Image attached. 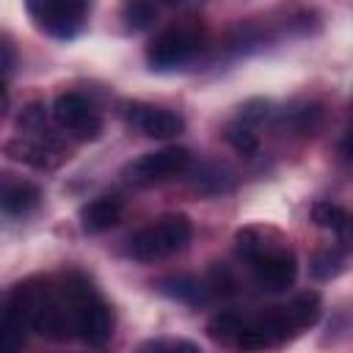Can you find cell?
<instances>
[{
	"instance_id": "6da1fadb",
	"label": "cell",
	"mask_w": 353,
	"mask_h": 353,
	"mask_svg": "<svg viewBox=\"0 0 353 353\" xmlns=\"http://www.w3.org/2000/svg\"><path fill=\"white\" fill-rule=\"evenodd\" d=\"M323 303L314 290L295 295L284 306H273L256 317H243V328L234 339V347L243 353H262L284 345L303 328L314 325L320 320Z\"/></svg>"
},
{
	"instance_id": "7a4b0ae2",
	"label": "cell",
	"mask_w": 353,
	"mask_h": 353,
	"mask_svg": "<svg viewBox=\"0 0 353 353\" xmlns=\"http://www.w3.org/2000/svg\"><path fill=\"white\" fill-rule=\"evenodd\" d=\"M190 237H193L190 218L182 212H168V215H160L157 221L146 223L143 229H138L127 243V254L135 262L154 265V262L174 256L176 251H182L190 243Z\"/></svg>"
},
{
	"instance_id": "3957f363",
	"label": "cell",
	"mask_w": 353,
	"mask_h": 353,
	"mask_svg": "<svg viewBox=\"0 0 353 353\" xmlns=\"http://www.w3.org/2000/svg\"><path fill=\"white\" fill-rule=\"evenodd\" d=\"M201 44H204V33L199 25H190V22L171 25L146 44V63L157 72L176 69L188 63L201 50Z\"/></svg>"
},
{
	"instance_id": "277c9868",
	"label": "cell",
	"mask_w": 353,
	"mask_h": 353,
	"mask_svg": "<svg viewBox=\"0 0 353 353\" xmlns=\"http://www.w3.org/2000/svg\"><path fill=\"white\" fill-rule=\"evenodd\" d=\"M39 30L52 39H74L88 17V3L83 0H36L25 6Z\"/></svg>"
},
{
	"instance_id": "5b68a950",
	"label": "cell",
	"mask_w": 353,
	"mask_h": 353,
	"mask_svg": "<svg viewBox=\"0 0 353 353\" xmlns=\"http://www.w3.org/2000/svg\"><path fill=\"white\" fill-rule=\"evenodd\" d=\"M190 163H193V154L185 146H165V149L146 152V154L135 157L124 168V176L132 185L149 188V185H160V182H168L179 174H185L190 168Z\"/></svg>"
},
{
	"instance_id": "8992f818",
	"label": "cell",
	"mask_w": 353,
	"mask_h": 353,
	"mask_svg": "<svg viewBox=\"0 0 353 353\" xmlns=\"http://www.w3.org/2000/svg\"><path fill=\"white\" fill-rule=\"evenodd\" d=\"M52 121L74 141H97L102 135V116L77 91H63L52 102Z\"/></svg>"
},
{
	"instance_id": "52a82bcc",
	"label": "cell",
	"mask_w": 353,
	"mask_h": 353,
	"mask_svg": "<svg viewBox=\"0 0 353 353\" xmlns=\"http://www.w3.org/2000/svg\"><path fill=\"white\" fill-rule=\"evenodd\" d=\"M119 113L132 130H138L146 138L168 141V138H176L185 132V119L168 108H157V105H146V102H121Z\"/></svg>"
},
{
	"instance_id": "ba28073f",
	"label": "cell",
	"mask_w": 353,
	"mask_h": 353,
	"mask_svg": "<svg viewBox=\"0 0 353 353\" xmlns=\"http://www.w3.org/2000/svg\"><path fill=\"white\" fill-rule=\"evenodd\" d=\"M248 265L254 270L256 284L268 292H284L298 279V256L287 243H279V245L268 248L265 254L254 256Z\"/></svg>"
},
{
	"instance_id": "9c48e42d",
	"label": "cell",
	"mask_w": 353,
	"mask_h": 353,
	"mask_svg": "<svg viewBox=\"0 0 353 353\" xmlns=\"http://www.w3.org/2000/svg\"><path fill=\"white\" fill-rule=\"evenodd\" d=\"M3 152H6L11 160L25 163V165L39 168V171H52V168H58V165L66 160L63 146H61L50 132L17 135V138H11V141L3 143Z\"/></svg>"
},
{
	"instance_id": "30bf717a",
	"label": "cell",
	"mask_w": 353,
	"mask_h": 353,
	"mask_svg": "<svg viewBox=\"0 0 353 353\" xmlns=\"http://www.w3.org/2000/svg\"><path fill=\"white\" fill-rule=\"evenodd\" d=\"M113 309L108 306V301L99 292H91L80 309H77V320H74V336H80L83 342H88L91 347H102L110 342L113 336Z\"/></svg>"
},
{
	"instance_id": "8fae6325",
	"label": "cell",
	"mask_w": 353,
	"mask_h": 353,
	"mask_svg": "<svg viewBox=\"0 0 353 353\" xmlns=\"http://www.w3.org/2000/svg\"><path fill=\"white\" fill-rule=\"evenodd\" d=\"M41 204V188L30 179L3 174L0 179V210L8 215H28Z\"/></svg>"
},
{
	"instance_id": "7c38bea8",
	"label": "cell",
	"mask_w": 353,
	"mask_h": 353,
	"mask_svg": "<svg viewBox=\"0 0 353 353\" xmlns=\"http://www.w3.org/2000/svg\"><path fill=\"white\" fill-rule=\"evenodd\" d=\"M121 212H124V201L119 196H97L80 207L77 212L80 229L85 234H102L121 221Z\"/></svg>"
},
{
	"instance_id": "4fadbf2b",
	"label": "cell",
	"mask_w": 353,
	"mask_h": 353,
	"mask_svg": "<svg viewBox=\"0 0 353 353\" xmlns=\"http://www.w3.org/2000/svg\"><path fill=\"white\" fill-rule=\"evenodd\" d=\"M25 334H28V325L22 314L14 309L8 295H3L0 298V353H22Z\"/></svg>"
},
{
	"instance_id": "5bb4252c",
	"label": "cell",
	"mask_w": 353,
	"mask_h": 353,
	"mask_svg": "<svg viewBox=\"0 0 353 353\" xmlns=\"http://www.w3.org/2000/svg\"><path fill=\"white\" fill-rule=\"evenodd\" d=\"M160 290L174 298V301H182V303H204L210 298V290L204 281L193 279V276H174V279H165L160 281Z\"/></svg>"
},
{
	"instance_id": "9a60e30c",
	"label": "cell",
	"mask_w": 353,
	"mask_h": 353,
	"mask_svg": "<svg viewBox=\"0 0 353 353\" xmlns=\"http://www.w3.org/2000/svg\"><path fill=\"white\" fill-rule=\"evenodd\" d=\"M312 221L320 226V229H328L334 234H347V226H350V215L347 210H342L339 204L334 201H314L312 207Z\"/></svg>"
},
{
	"instance_id": "2e32d148",
	"label": "cell",
	"mask_w": 353,
	"mask_h": 353,
	"mask_svg": "<svg viewBox=\"0 0 353 353\" xmlns=\"http://www.w3.org/2000/svg\"><path fill=\"white\" fill-rule=\"evenodd\" d=\"M323 121V110L314 102H298L284 110V124H290L295 132H312Z\"/></svg>"
},
{
	"instance_id": "e0dca14e",
	"label": "cell",
	"mask_w": 353,
	"mask_h": 353,
	"mask_svg": "<svg viewBox=\"0 0 353 353\" xmlns=\"http://www.w3.org/2000/svg\"><path fill=\"white\" fill-rule=\"evenodd\" d=\"M240 328H243V314H237V312H218L207 323L210 336L218 339V342H223V345H234Z\"/></svg>"
},
{
	"instance_id": "ac0fdd59",
	"label": "cell",
	"mask_w": 353,
	"mask_h": 353,
	"mask_svg": "<svg viewBox=\"0 0 353 353\" xmlns=\"http://www.w3.org/2000/svg\"><path fill=\"white\" fill-rule=\"evenodd\" d=\"M121 19L127 22L130 30H149L154 22H157V6L154 3H143V0H135V3H127L121 8Z\"/></svg>"
},
{
	"instance_id": "d6986e66",
	"label": "cell",
	"mask_w": 353,
	"mask_h": 353,
	"mask_svg": "<svg viewBox=\"0 0 353 353\" xmlns=\"http://www.w3.org/2000/svg\"><path fill=\"white\" fill-rule=\"evenodd\" d=\"M223 135H226L229 146H232L237 154L254 157V154L259 152V138H256L254 127H245V124L234 121V124H229V127H226V132H223Z\"/></svg>"
},
{
	"instance_id": "ffe728a7",
	"label": "cell",
	"mask_w": 353,
	"mask_h": 353,
	"mask_svg": "<svg viewBox=\"0 0 353 353\" xmlns=\"http://www.w3.org/2000/svg\"><path fill=\"white\" fill-rule=\"evenodd\" d=\"M342 270H345V254L339 248H325L312 259V273L317 279H336Z\"/></svg>"
},
{
	"instance_id": "44dd1931",
	"label": "cell",
	"mask_w": 353,
	"mask_h": 353,
	"mask_svg": "<svg viewBox=\"0 0 353 353\" xmlns=\"http://www.w3.org/2000/svg\"><path fill=\"white\" fill-rule=\"evenodd\" d=\"M138 353H171V345L165 339H149V342L141 345Z\"/></svg>"
},
{
	"instance_id": "7402d4cb",
	"label": "cell",
	"mask_w": 353,
	"mask_h": 353,
	"mask_svg": "<svg viewBox=\"0 0 353 353\" xmlns=\"http://www.w3.org/2000/svg\"><path fill=\"white\" fill-rule=\"evenodd\" d=\"M171 353H201V347L190 339H179V342L171 345Z\"/></svg>"
},
{
	"instance_id": "603a6c76",
	"label": "cell",
	"mask_w": 353,
	"mask_h": 353,
	"mask_svg": "<svg viewBox=\"0 0 353 353\" xmlns=\"http://www.w3.org/2000/svg\"><path fill=\"white\" fill-rule=\"evenodd\" d=\"M6 105H8V91H6V83L0 80V113L6 110Z\"/></svg>"
}]
</instances>
